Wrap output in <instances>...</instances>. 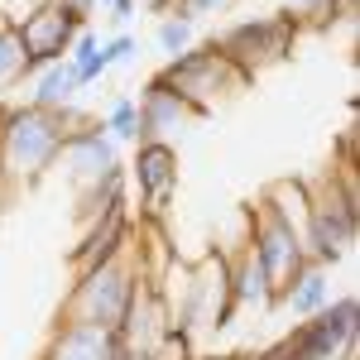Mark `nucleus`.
<instances>
[{
	"mask_svg": "<svg viewBox=\"0 0 360 360\" xmlns=\"http://www.w3.org/2000/svg\"><path fill=\"white\" fill-rule=\"evenodd\" d=\"M86 120L91 115H82L77 106H63V111H44L34 101L0 106V193L5 202L39 188L49 178V168L63 159L68 135Z\"/></svg>",
	"mask_w": 360,
	"mask_h": 360,
	"instance_id": "nucleus-1",
	"label": "nucleus"
},
{
	"mask_svg": "<svg viewBox=\"0 0 360 360\" xmlns=\"http://www.w3.org/2000/svg\"><path fill=\"white\" fill-rule=\"evenodd\" d=\"M139 283H144V255H139L135 236H130L125 250H115L111 259H101L96 269L77 274V283L68 288V298L58 307V322H86V327L115 332Z\"/></svg>",
	"mask_w": 360,
	"mask_h": 360,
	"instance_id": "nucleus-2",
	"label": "nucleus"
},
{
	"mask_svg": "<svg viewBox=\"0 0 360 360\" xmlns=\"http://www.w3.org/2000/svg\"><path fill=\"white\" fill-rule=\"evenodd\" d=\"M298 15L283 5V10H274V15H255V20H240V25L221 29L212 44H217V53L245 77V82H255L259 72H269L274 63H283V58L293 53V39H298Z\"/></svg>",
	"mask_w": 360,
	"mask_h": 360,
	"instance_id": "nucleus-3",
	"label": "nucleus"
},
{
	"mask_svg": "<svg viewBox=\"0 0 360 360\" xmlns=\"http://www.w3.org/2000/svg\"><path fill=\"white\" fill-rule=\"evenodd\" d=\"M188 106H193V115L202 120V115H217L226 106V101H236L240 91H245V77L226 63L221 53H217V44L207 39V44H193L188 53H178L173 63H164V72H159Z\"/></svg>",
	"mask_w": 360,
	"mask_h": 360,
	"instance_id": "nucleus-4",
	"label": "nucleus"
},
{
	"mask_svg": "<svg viewBox=\"0 0 360 360\" xmlns=\"http://www.w3.org/2000/svg\"><path fill=\"white\" fill-rule=\"evenodd\" d=\"M245 217H250V255H255V259H259V269L269 274V288H274V298H278V293L288 288V278L307 264L303 236L283 221L264 197H259L255 207H245Z\"/></svg>",
	"mask_w": 360,
	"mask_h": 360,
	"instance_id": "nucleus-5",
	"label": "nucleus"
},
{
	"mask_svg": "<svg viewBox=\"0 0 360 360\" xmlns=\"http://www.w3.org/2000/svg\"><path fill=\"white\" fill-rule=\"evenodd\" d=\"M360 336V303L356 298H332L322 312L298 322V332L283 341V360H341L346 346Z\"/></svg>",
	"mask_w": 360,
	"mask_h": 360,
	"instance_id": "nucleus-6",
	"label": "nucleus"
},
{
	"mask_svg": "<svg viewBox=\"0 0 360 360\" xmlns=\"http://www.w3.org/2000/svg\"><path fill=\"white\" fill-rule=\"evenodd\" d=\"M15 29H20V44H25L29 72H44V68H53V63L68 58L72 39H77L86 25L72 15V10H63L58 0H39Z\"/></svg>",
	"mask_w": 360,
	"mask_h": 360,
	"instance_id": "nucleus-7",
	"label": "nucleus"
},
{
	"mask_svg": "<svg viewBox=\"0 0 360 360\" xmlns=\"http://www.w3.org/2000/svg\"><path fill=\"white\" fill-rule=\"evenodd\" d=\"M125 178L139 188V202H144V217H159L164 202L178 193V149L168 139H139L135 159L125 168Z\"/></svg>",
	"mask_w": 360,
	"mask_h": 360,
	"instance_id": "nucleus-8",
	"label": "nucleus"
},
{
	"mask_svg": "<svg viewBox=\"0 0 360 360\" xmlns=\"http://www.w3.org/2000/svg\"><path fill=\"white\" fill-rule=\"evenodd\" d=\"M63 164H68V178H72V188L86 193V188H96L115 164H120V154H115V139L101 130V120H86L77 125L68 144H63Z\"/></svg>",
	"mask_w": 360,
	"mask_h": 360,
	"instance_id": "nucleus-9",
	"label": "nucleus"
},
{
	"mask_svg": "<svg viewBox=\"0 0 360 360\" xmlns=\"http://www.w3.org/2000/svg\"><path fill=\"white\" fill-rule=\"evenodd\" d=\"M139 139H168V135H178L183 125H193L197 115L193 106L173 91V86L154 72L149 82H144V91H139Z\"/></svg>",
	"mask_w": 360,
	"mask_h": 360,
	"instance_id": "nucleus-10",
	"label": "nucleus"
},
{
	"mask_svg": "<svg viewBox=\"0 0 360 360\" xmlns=\"http://www.w3.org/2000/svg\"><path fill=\"white\" fill-rule=\"evenodd\" d=\"M120 336L106 327H86V322H53V332L44 341L39 360H111Z\"/></svg>",
	"mask_w": 360,
	"mask_h": 360,
	"instance_id": "nucleus-11",
	"label": "nucleus"
},
{
	"mask_svg": "<svg viewBox=\"0 0 360 360\" xmlns=\"http://www.w3.org/2000/svg\"><path fill=\"white\" fill-rule=\"evenodd\" d=\"M130 236H135V221H130L125 207H115V212L101 217V221H91V226H86V236L72 245V255H68L72 274H86V269H96L101 259H111L115 250H125Z\"/></svg>",
	"mask_w": 360,
	"mask_h": 360,
	"instance_id": "nucleus-12",
	"label": "nucleus"
},
{
	"mask_svg": "<svg viewBox=\"0 0 360 360\" xmlns=\"http://www.w3.org/2000/svg\"><path fill=\"white\" fill-rule=\"evenodd\" d=\"M226 269H231V307L236 312H269L278 303L274 288H269V274L259 269V259L250 255V240L236 255H226Z\"/></svg>",
	"mask_w": 360,
	"mask_h": 360,
	"instance_id": "nucleus-13",
	"label": "nucleus"
},
{
	"mask_svg": "<svg viewBox=\"0 0 360 360\" xmlns=\"http://www.w3.org/2000/svg\"><path fill=\"white\" fill-rule=\"evenodd\" d=\"M278 303L288 307L293 317H312V312H322V307L332 303V283H327V269L307 259L303 269L288 278V288L278 293Z\"/></svg>",
	"mask_w": 360,
	"mask_h": 360,
	"instance_id": "nucleus-14",
	"label": "nucleus"
},
{
	"mask_svg": "<svg viewBox=\"0 0 360 360\" xmlns=\"http://www.w3.org/2000/svg\"><path fill=\"white\" fill-rule=\"evenodd\" d=\"M77 72H72V63L63 58L53 68H44V72H34V91H29V101L34 106H44V111H63V106H77Z\"/></svg>",
	"mask_w": 360,
	"mask_h": 360,
	"instance_id": "nucleus-15",
	"label": "nucleus"
},
{
	"mask_svg": "<svg viewBox=\"0 0 360 360\" xmlns=\"http://www.w3.org/2000/svg\"><path fill=\"white\" fill-rule=\"evenodd\" d=\"M68 63H72V72H77V86H91V82H101V77L111 72V63H106V53H101V39H96L91 29H82V34L72 39Z\"/></svg>",
	"mask_w": 360,
	"mask_h": 360,
	"instance_id": "nucleus-16",
	"label": "nucleus"
},
{
	"mask_svg": "<svg viewBox=\"0 0 360 360\" xmlns=\"http://www.w3.org/2000/svg\"><path fill=\"white\" fill-rule=\"evenodd\" d=\"M25 77H34V72H29V58H25V44H20V29L5 25V29H0V96H5V91H15Z\"/></svg>",
	"mask_w": 360,
	"mask_h": 360,
	"instance_id": "nucleus-17",
	"label": "nucleus"
},
{
	"mask_svg": "<svg viewBox=\"0 0 360 360\" xmlns=\"http://www.w3.org/2000/svg\"><path fill=\"white\" fill-rule=\"evenodd\" d=\"M264 202H269L278 217L303 236V221H307V183H288V178H283V183H269V188H264Z\"/></svg>",
	"mask_w": 360,
	"mask_h": 360,
	"instance_id": "nucleus-18",
	"label": "nucleus"
},
{
	"mask_svg": "<svg viewBox=\"0 0 360 360\" xmlns=\"http://www.w3.org/2000/svg\"><path fill=\"white\" fill-rule=\"evenodd\" d=\"M154 44H159V53L173 63L178 53H188V49L197 44V25L178 20V15H159V25H154Z\"/></svg>",
	"mask_w": 360,
	"mask_h": 360,
	"instance_id": "nucleus-19",
	"label": "nucleus"
},
{
	"mask_svg": "<svg viewBox=\"0 0 360 360\" xmlns=\"http://www.w3.org/2000/svg\"><path fill=\"white\" fill-rule=\"evenodd\" d=\"M101 130L115 139V149H120V144H139V106L130 96H115L106 120H101Z\"/></svg>",
	"mask_w": 360,
	"mask_h": 360,
	"instance_id": "nucleus-20",
	"label": "nucleus"
},
{
	"mask_svg": "<svg viewBox=\"0 0 360 360\" xmlns=\"http://www.w3.org/2000/svg\"><path fill=\"white\" fill-rule=\"evenodd\" d=\"M231 10H236V0H173L168 15H178L188 25H202V20H217V15H231Z\"/></svg>",
	"mask_w": 360,
	"mask_h": 360,
	"instance_id": "nucleus-21",
	"label": "nucleus"
},
{
	"mask_svg": "<svg viewBox=\"0 0 360 360\" xmlns=\"http://www.w3.org/2000/svg\"><path fill=\"white\" fill-rule=\"evenodd\" d=\"M139 49V39L135 34H111V39H101V53H106V63L111 68H120V63H130Z\"/></svg>",
	"mask_w": 360,
	"mask_h": 360,
	"instance_id": "nucleus-22",
	"label": "nucleus"
},
{
	"mask_svg": "<svg viewBox=\"0 0 360 360\" xmlns=\"http://www.w3.org/2000/svg\"><path fill=\"white\" fill-rule=\"evenodd\" d=\"M106 10H111V20H115V25H125V20H135V0H111Z\"/></svg>",
	"mask_w": 360,
	"mask_h": 360,
	"instance_id": "nucleus-23",
	"label": "nucleus"
},
{
	"mask_svg": "<svg viewBox=\"0 0 360 360\" xmlns=\"http://www.w3.org/2000/svg\"><path fill=\"white\" fill-rule=\"evenodd\" d=\"M135 5H144L149 15H168V10H173V0H135Z\"/></svg>",
	"mask_w": 360,
	"mask_h": 360,
	"instance_id": "nucleus-24",
	"label": "nucleus"
},
{
	"mask_svg": "<svg viewBox=\"0 0 360 360\" xmlns=\"http://www.w3.org/2000/svg\"><path fill=\"white\" fill-rule=\"evenodd\" d=\"M106 5H111V0H96V10H106Z\"/></svg>",
	"mask_w": 360,
	"mask_h": 360,
	"instance_id": "nucleus-25",
	"label": "nucleus"
},
{
	"mask_svg": "<svg viewBox=\"0 0 360 360\" xmlns=\"http://www.w3.org/2000/svg\"><path fill=\"white\" fill-rule=\"evenodd\" d=\"M0 29H5V15H0Z\"/></svg>",
	"mask_w": 360,
	"mask_h": 360,
	"instance_id": "nucleus-26",
	"label": "nucleus"
},
{
	"mask_svg": "<svg viewBox=\"0 0 360 360\" xmlns=\"http://www.w3.org/2000/svg\"><path fill=\"white\" fill-rule=\"evenodd\" d=\"M288 5H298V0H288Z\"/></svg>",
	"mask_w": 360,
	"mask_h": 360,
	"instance_id": "nucleus-27",
	"label": "nucleus"
},
{
	"mask_svg": "<svg viewBox=\"0 0 360 360\" xmlns=\"http://www.w3.org/2000/svg\"><path fill=\"white\" fill-rule=\"evenodd\" d=\"M0 197H5V193H0Z\"/></svg>",
	"mask_w": 360,
	"mask_h": 360,
	"instance_id": "nucleus-28",
	"label": "nucleus"
}]
</instances>
